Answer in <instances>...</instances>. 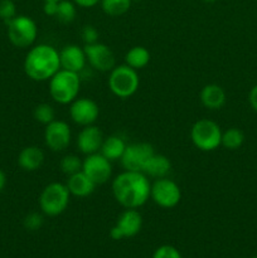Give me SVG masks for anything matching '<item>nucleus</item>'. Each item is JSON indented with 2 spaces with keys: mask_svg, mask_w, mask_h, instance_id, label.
I'll list each match as a JSON object with an SVG mask.
<instances>
[{
  "mask_svg": "<svg viewBox=\"0 0 257 258\" xmlns=\"http://www.w3.org/2000/svg\"><path fill=\"white\" fill-rule=\"evenodd\" d=\"M151 183L141 171L123 170L113 178L111 189L115 201L123 208L139 209L150 199Z\"/></svg>",
  "mask_w": 257,
  "mask_h": 258,
  "instance_id": "f257e3e1",
  "label": "nucleus"
},
{
  "mask_svg": "<svg viewBox=\"0 0 257 258\" xmlns=\"http://www.w3.org/2000/svg\"><path fill=\"white\" fill-rule=\"evenodd\" d=\"M24 72L35 82L49 81L60 70L59 52L49 44L32 45L24 59Z\"/></svg>",
  "mask_w": 257,
  "mask_h": 258,
  "instance_id": "f03ea898",
  "label": "nucleus"
},
{
  "mask_svg": "<svg viewBox=\"0 0 257 258\" xmlns=\"http://www.w3.org/2000/svg\"><path fill=\"white\" fill-rule=\"evenodd\" d=\"M81 90L80 73L60 68L49 81L48 91L53 101L59 105H70L78 97Z\"/></svg>",
  "mask_w": 257,
  "mask_h": 258,
  "instance_id": "7ed1b4c3",
  "label": "nucleus"
},
{
  "mask_svg": "<svg viewBox=\"0 0 257 258\" xmlns=\"http://www.w3.org/2000/svg\"><path fill=\"white\" fill-rule=\"evenodd\" d=\"M71 194L66 184L53 181L44 186L39 196V208L44 216H60L70 204Z\"/></svg>",
  "mask_w": 257,
  "mask_h": 258,
  "instance_id": "20e7f679",
  "label": "nucleus"
},
{
  "mask_svg": "<svg viewBox=\"0 0 257 258\" xmlns=\"http://www.w3.org/2000/svg\"><path fill=\"white\" fill-rule=\"evenodd\" d=\"M108 76V88L118 98H128L136 93L140 86L138 71L127 64L115 66Z\"/></svg>",
  "mask_w": 257,
  "mask_h": 258,
  "instance_id": "39448f33",
  "label": "nucleus"
},
{
  "mask_svg": "<svg viewBox=\"0 0 257 258\" xmlns=\"http://www.w3.org/2000/svg\"><path fill=\"white\" fill-rule=\"evenodd\" d=\"M222 133L219 125L209 118H199L190 128V140L201 151H214L221 146Z\"/></svg>",
  "mask_w": 257,
  "mask_h": 258,
  "instance_id": "423d86ee",
  "label": "nucleus"
},
{
  "mask_svg": "<svg viewBox=\"0 0 257 258\" xmlns=\"http://www.w3.org/2000/svg\"><path fill=\"white\" fill-rule=\"evenodd\" d=\"M10 43L17 48H30L38 37L37 23L28 15H17L7 23Z\"/></svg>",
  "mask_w": 257,
  "mask_h": 258,
  "instance_id": "0eeeda50",
  "label": "nucleus"
},
{
  "mask_svg": "<svg viewBox=\"0 0 257 258\" xmlns=\"http://www.w3.org/2000/svg\"><path fill=\"white\" fill-rule=\"evenodd\" d=\"M150 199L160 208L171 209L180 203L181 189L168 176L155 179L151 183Z\"/></svg>",
  "mask_w": 257,
  "mask_h": 258,
  "instance_id": "6e6552de",
  "label": "nucleus"
},
{
  "mask_svg": "<svg viewBox=\"0 0 257 258\" xmlns=\"http://www.w3.org/2000/svg\"><path fill=\"white\" fill-rule=\"evenodd\" d=\"M155 150H154L153 145L149 143H133L127 144L123 153L122 158H121L120 163L123 170H131V171H141L148 163L149 159L154 155Z\"/></svg>",
  "mask_w": 257,
  "mask_h": 258,
  "instance_id": "1a4fd4ad",
  "label": "nucleus"
},
{
  "mask_svg": "<svg viewBox=\"0 0 257 258\" xmlns=\"http://www.w3.org/2000/svg\"><path fill=\"white\" fill-rule=\"evenodd\" d=\"M82 171L96 184L107 183L112 175V163L101 153L86 155L82 161Z\"/></svg>",
  "mask_w": 257,
  "mask_h": 258,
  "instance_id": "9d476101",
  "label": "nucleus"
},
{
  "mask_svg": "<svg viewBox=\"0 0 257 258\" xmlns=\"http://www.w3.org/2000/svg\"><path fill=\"white\" fill-rule=\"evenodd\" d=\"M72 140L71 127L66 121L54 120L45 125L44 128V144L53 153L65 151L70 146Z\"/></svg>",
  "mask_w": 257,
  "mask_h": 258,
  "instance_id": "9b49d317",
  "label": "nucleus"
},
{
  "mask_svg": "<svg viewBox=\"0 0 257 258\" xmlns=\"http://www.w3.org/2000/svg\"><path fill=\"white\" fill-rule=\"evenodd\" d=\"M83 49L87 63L98 72H110L116 66L115 53L105 43L97 42L93 44H85Z\"/></svg>",
  "mask_w": 257,
  "mask_h": 258,
  "instance_id": "f8f14e48",
  "label": "nucleus"
},
{
  "mask_svg": "<svg viewBox=\"0 0 257 258\" xmlns=\"http://www.w3.org/2000/svg\"><path fill=\"white\" fill-rule=\"evenodd\" d=\"M98 116H100V107L91 98L77 97L70 103L71 120L81 127L95 125Z\"/></svg>",
  "mask_w": 257,
  "mask_h": 258,
  "instance_id": "ddd939ff",
  "label": "nucleus"
},
{
  "mask_svg": "<svg viewBox=\"0 0 257 258\" xmlns=\"http://www.w3.org/2000/svg\"><path fill=\"white\" fill-rule=\"evenodd\" d=\"M103 139L105 136L101 128L96 125H90L81 128L76 139V144L80 153H82L83 155H91V154L100 153Z\"/></svg>",
  "mask_w": 257,
  "mask_h": 258,
  "instance_id": "4468645a",
  "label": "nucleus"
},
{
  "mask_svg": "<svg viewBox=\"0 0 257 258\" xmlns=\"http://www.w3.org/2000/svg\"><path fill=\"white\" fill-rule=\"evenodd\" d=\"M59 60L62 70L81 73L87 64L86 53L82 47L77 44H68L59 50Z\"/></svg>",
  "mask_w": 257,
  "mask_h": 258,
  "instance_id": "2eb2a0df",
  "label": "nucleus"
},
{
  "mask_svg": "<svg viewBox=\"0 0 257 258\" xmlns=\"http://www.w3.org/2000/svg\"><path fill=\"white\" fill-rule=\"evenodd\" d=\"M115 226L120 229L123 238H131L139 234V232L143 228V217L138 209H128L121 212L117 217Z\"/></svg>",
  "mask_w": 257,
  "mask_h": 258,
  "instance_id": "dca6fc26",
  "label": "nucleus"
},
{
  "mask_svg": "<svg viewBox=\"0 0 257 258\" xmlns=\"http://www.w3.org/2000/svg\"><path fill=\"white\" fill-rule=\"evenodd\" d=\"M199 100H201L202 105L208 108V110H221L226 105V91L223 90L222 86L217 85V83H209V85H206L201 90Z\"/></svg>",
  "mask_w": 257,
  "mask_h": 258,
  "instance_id": "f3484780",
  "label": "nucleus"
},
{
  "mask_svg": "<svg viewBox=\"0 0 257 258\" xmlns=\"http://www.w3.org/2000/svg\"><path fill=\"white\" fill-rule=\"evenodd\" d=\"M44 151L35 145L25 146L18 155V165L24 171L39 170L44 164Z\"/></svg>",
  "mask_w": 257,
  "mask_h": 258,
  "instance_id": "a211bd4d",
  "label": "nucleus"
},
{
  "mask_svg": "<svg viewBox=\"0 0 257 258\" xmlns=\"http://www.w3.org/2000/svg\"><path fill=\"white\" fill-rule=\"evenodd\" d=\"M67 178L66 185H67L71 197H77V198L90 197L97 186L82 170L73 174V175L67 176Z\"/></svg>",
  "mask_w": 257,
  "mask_h": 258,
  "instance_id": "6ab92c4d",
  "label": "nucleus"
},
{
  "mask_svg": "<svg viewBox=\"0 0 257 258\" xmlns=\"http://www.w3.org/2000/svg\"><path fill=\"white\" fill-rule=\"evenodd\" d=\"M171 170V161L168 156H165L164 154H158L154 153V155L151 156L148 160V163L145 164L143 169V173L145 174L149 178L159 179V178H165L169 175Z\"/></svg>",
  "mask_w": 257,
  "mask_h": 258,
  "instance_id": "aec40b11",
  "label": "nucleus"
},
{
  "mask_svg": "<svg viewBox=\"0 0 257 258\" xmlns=\"http://www.w3.org/2000/svg\"><path fill=\"white\" fill-rule=\"evenodd\" d=\"M127 146L126 141L118 135H110L103 139L102 146H101L100 153L106 159L113 163V161H120L122 158L125 149Z\"/></svg>",
  "mask_w": 257,
  "mask_h": 258,
  "instance_id": "412c9836",
  "label": "nucleus"
},
{
  "mask_svg": "<svg viewBox=\"0 0 257 258\" xmlns=\"http://www.w3.org/2000/svg\"><path fill=\"white\" fill-rule=\"evenodd\" d=\"M151 59V54L149 49H146L143 45H135L131 47L125 54V64L134 70L139 71L145 68Z\"/></svg>",
  "mask_w": 257,
  "mask_h": 258,
  "instance_id": "4be33fe9",
  "label": "nucleus"
},
{
  "mask_svg": "<svg viewBox=\"0 0 257 258\" xmlns=\"http://www.w3.org/2000/svg\"><path fill=\"white\" fill-rule=\"evenodd\" d=\"M101 8L108 17H121L130 10L133 0H101Z\"/></svg>",
  "mask_w": 257,
  "mask_h": 258,
  "instance_id": "5701e85b",
  "label": "nucleus"
},
{
  "mask_svg": "<svg viewBox=\"0 0 257 258\" xmlns=\"http://www.w3.org/2000/svg\"><path fill=\"white\" fill-rule=\"evenodd\" d=\"M244 143V134L239 128L231 127L227 128L222 133L221 146L226 148L227 150H237L241 148Z\"/></svg>",
  "mask_w": 257,
  "mask_h": 258,
  "instance_id": "b1692460",
  "label": "nucleus"
},
{
  "mask_svg": "<svg viewBox=\"0 0 257 258\" xmlns=\"http://www.w3.org/2000/svg\"><path fill=\"white\" fill-rule=\"evenodd\" d=\"M76 15H77V5L75 4L73 0H60V2H58V10L55 18L60 23L70 24L76 19Z\"/></svg>",
  "mask_w": 257,
  "mask_h": 258,
  "instance_id": "393cba45",
  "label": "nucleus"
},
{
  "mask_svg": "<svg viewBox=\"0 0 257 258\" xmlns=\"http://www.w3.org/2000/svg\"><path fill=\"white\" fill-rule=\"evenodd\" d=\"M82 159L75 154L65 155L59 161V169L65 175L70 176L82 170Z\"/></svg>",
  "mask_w": 257,
  "mask_h": 258,
  "instance_id": "a878e982",
  "label": "nucleus"
},
{
  "mask_svg": "<svg viewBox=\"0 0 257 258\" xmlns=\"http://www.w3.org/2000/svg\"><path fill=\"white\" fill-rule=\"evenodd\" d=\"M33 116H34L37 122L45 126L55 120V111L53 106L49 105V103H39V105L34 107Z\"/></svg>",
  "mask_w": 257,
  "mask_h": 258,
  "instance_id": "bb28decb",
  "label": "nucleus"
},
{
  "mask_svg": "<svg viewBox=\"0 0 257 258\" xmlns=\"http://www.w3.org/2000/svg\"><path fill=\"white\" fill-rule=\"evenodd\" d=\"M43 223H44V214L38 213V212H30L24 217V221H23V224L28 231H38L42 228Z\"/></svg>",
  "mask_w": 257,
  "mask_h": 258,
  "instance_id": "cd10ccee",
  "label": "nucleus"
},
{
  "mask_svg": "<svg viewBox=\"0 0 257 258\" xmlns=\"http://www.w3.org/2000/svg\"><path fill=\"white\" fill-rule=\"evenodd\" d=\"M17 17V7L13 0H0V19L8 23Z\"/></svg>",
  "mask_w": 257,
  "mask_h": 258,
  "instance_id": "c85d7f7f",
  "label": "nucleus"
},
{
  "mask_svg": "<svg viewBox=\"0 0 257 258\" xmlns=\"http://www.w3.org/2000/svg\"><path fill=\"white\" fill-rule=\"evenodd\" d=\"M153 258H183L178 248L170 244H163L154 252Z\"/></svg>",
  "mask_w": 257,
  "mask_h": 258,
  "instance_id": "c756f323",
  "label": "nucleus"
},
{
  "mask_svg": "<svg viewBox=\"0 0 257 258\" xmlns=\"http://www.w3.org/2000/svg\"><path fill=\"white\" fill-rule=\"evenodd\" d=\"M81 37H82L85 44H93V43L98 42L100 33H98V30L93 25H85L82 30H81Z\"/></svg>",
  "mask_w": 257,
  "mask_h": 258,
  "instance_id": "7c9ffc66",
  "label": "nucleus"
},
{
  "mask_svg": "<svg viewBox=\"0 0 257 258\" xmlns=\"http://www.w3.org/2000/svg\"><path fill=\"white\" fill-rule=\"evenodd\" d=\"M58 10V2H44L43 4V12L48 17H54L57 15Z\"/></svg>",
  "mask_w": 257,
  "mask_h": 258,
  "instance_id": "2f4dec72",
  "label": "nucleus"
},
{
  "mask_svg": "<svg viewBox=\"0 0 257 258\" xmlns=\"http://www.w3.org/2000/svg\"><path fill=\"white\" fill-rule=\"evenodd\" d=\"M248 102L249 105H251V107L257 112V85L253 86V87L251 88V91H249Z\"/></svg>",
  "mask_w": 257,
  "mask_h": 258,
  "instance_id": "473e14b6",
  "label": "nucleus"
},
{
  "mask_svg": "<svg viewBox=\"0 0 257 258\" xmlns=\"http://www.w3.org/2000/svg\"><path fill=\"white\" fill-rule=\"evenodd\" d=\"M73 2H75V4L77 5V7L93 8V7H96L97 4H100L101 0H73Z\"/></svg>",
  "mask_w": 257,
  "mask_h": 258,
  "instance_id": "72a5a7b5",
  "label": "nucleus"
},
{
  "mask_svg": "<svg viewBox=\"0 0 257 258\" xmlns=\"http://www.w3.org/2000/svg\"><path fill=\"white\" fill-rule=\"evenodd\" d=\"M110 237L113 239V241H121V239H123L122 233H121L120 229H118L116 226H113L112 228H111Z\"/></svg>",
  "mask_w": 257,
  "mask_h": 258,
  "instance_id": "f704fd0d",
  "label": "nucleus"
},
{
  "mask_svg": "<svg viewBox=\"0 0 257 258\" xmlns=\"http://www.w3.org/2000/svg\"><path fill=\"white\" fill-rule=\"evenodd\" d=\"M5 185H7V174L0 169V193L4 190Z\"/></svg>",
  "mask_w": 257,
  "mask_h": 258,
  "instance_id": "c9c22d12",
  "label": "nucleus"
},
{
  "mask_svg": "<svg viewBox=\"0 0 257 258\" xmlns=\"http://www.w3.org/2000/svg\"><path fill=\"white\" fill-rule=\"evenodd\" d=\"M204 3H208V4H212V3H214V2H217V0H203Z\"/></svg>",
  "mask_w": 257,
  "mask_h": 258,
  "instance_id": "e433bc0d",
  "label": "nucleus"
},
{
  "mask_svg": "<svg viewBox=\"0 0 257 258\" xmlns=\"http://www.w3.org/2000/svg\"><path fill=\"white\" fill-rule=\"evenodd\" d=\"M43 2H60V0H43Z\"/></svg>",
  "mask_w": 257,
  "mask_h": 258,
  "instance_id": "4c0bfd02",
  "label": "nucleus"
},
{
  "mask_svg": "<svg viewBox=\"0 0 257 258\" xmlns=\"http://www.w3.org/2000/svg\"><path fill=\"white\" fill-rule=\"evenodd\" d=\"M251 258H257V256H253V257H251Z\"/></svg>",
  "mask_w": 257,
  "mask_h": 258,
  "instance_id": "58836bf2",
  "label": "nucleus"
}]
</instances>
